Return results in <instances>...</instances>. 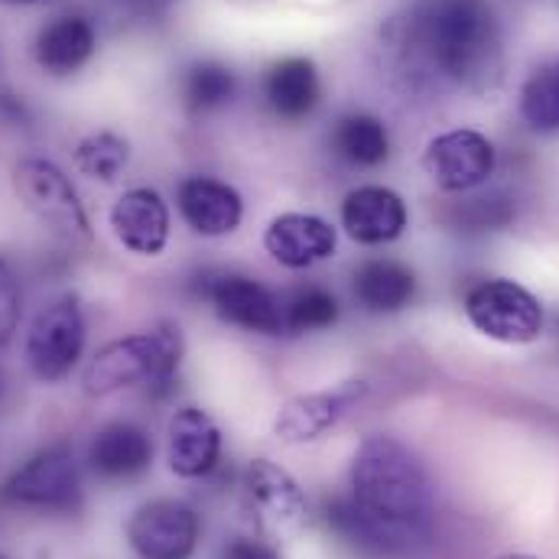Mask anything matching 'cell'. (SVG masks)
Listing matches in <instances>:
<instances>
[{
	"label": "cell",
	"instance_id": "7c38bea8",
	"mask_svg": "<svg viewBox=\"0 0 559 559\" xmlns=\"http://www.w3.org/2000/svg\"><path fill=\"white\" fill-rule=\"evenodd\" d=\"M342 225L358 245H391L407 228V205L388 186H358L342 202Z\"/></svg>",
	"mask_w": 559,
	"mask_h": 559
},
{
	"label": "cell",
	"instance_id": "5b68a950",
	"mask_svg": "<svg viewBox=\"0 0 559 559\" xmlns=\"http://www.w3.org/2000/svg\"><path fill=\"white\" fill-rule=\"evenodd\" d=\"M85 352V319L75 296L49 302L26 332V361L39 381H62Z\"/></svg>",
	"mask_w": 559,
	"mask_h": 559
},
{
	"label": "cell",
	"instance_id": "6da1fadb",
	"mask_svg": "<svg viewBox=\"0 0 559 559\" xmlns=\"http://www.w3.org/2000/svg\"><path fill=\"white\" fill-rule=\"evenodd\" d=\"M352 498L325 508V521L352 544L397 550L429 527L432 488L419 459L391 436L368 439L352 465Z\"/></svg>",
	"mask_w": 559,
	"mask_h": 559
},
{
	"label": "cell",
	"instance_id": "83f0119b",
	"mask_svg": "<svg viewBox=\"0 0 559 559\" xmlns=\"http://www.w3.org/2000/svg\"><path fill=\"white\" fill-rule=\"evenodd\" d=\"M459 222L472 225V228H501L511 222V209L501 199H472L462 205Z\"/></svg>",
	"mask_w": 559,
	"mask_h": 559
},
{
	"label": "cell",
	"instance_id": "9c48e42d",
	"mask_svg": "<svg viewBox=\"0 0 559 559\" xmlns=\"http://www.w3.org/2000/svg\"><path fill=\"white\" fill-rule=\"evenodd\" d=\"M140 559H189L199 544V514L182 501H150L128 521Z\"/></svg>",
	"mask_w": 559,
	"mask_h": 559
},
{
	"label": "cell",
	"instance_id": "5bb4252c",
	"mask_svg": "<svg viewBox=\"0 0 559 559\" xmlns=\"http://www.w3.org/2000/svg\"><path fill=\"white\" fill-rule=\"evenodd\" d=\"M179 212L195 235L222 238L241 225L245 202L235 186L212 176H192L179 186Z\"/></svg>",
	"mask_w": 559,
	"mask_h": 559
},
{
	"label": "cell",
	"instance_id": "8fae6325",
	"mask_svg": "<svg viewBox=\"0 0 559 559\" xmlns=\"http://www.w3.org/2000/svg\"><path fill=\"white\" fill-rule=\"evenodd\" d=\"M209 299L215 316L228 325L258 335H280L283 332V309L267 286L241 274H222L209 286Z\"/></svg>",
	"mask_w": 559,
	"mask_h": 559
},
{
	"label": "cell",
	"instance_id": "44dd1931",
	"mask_svg": "<svg viewBox=\"0 0 559 559\" xmlns=\"http://www.w3.org/2000/svg\"><path fill=\"white\" fill-rule=\"evenodd\" d=\"M352 289L368 312H401L417 296V277L397 261H368L355 271Z\"/></svg>",
	"mask_w": 559,
	"mask_h": 559
},
{
	"label": "cell",
	"instance_id": "52a82bcc",
	"mask_svg": "<svg viewBox=\"0 0 559 559\" xmlns=\"http://www.w3.org/2000/svg\"><path fill=\"white\" fill-rule=\"evenodd\" d=\"M3 498L43 511H72L82 498L75 455L66 445L39 452L3 485Z\"/></svg>",
	"mask_w": 559,
	"mask_h": 559
},
{
	"label": "cell",
	"instance_id": "f546056e",
	"mask_svg": "<svg viewBox=\"0 0 559 559\" xmlns=\"http://www.w3.org/2000/svg\"><path fill=\"white\" fill-rule=\"evenodd\" d=\"M7 3H36V0H7Z\"/></svg>",
	"mask_w": 559,
	"mask_h": 559
},
{
	"label": "cell",
	"instance_id": "cb8c5ba5",
	"mask_svg": "<svg viewBox=\"0 0 559 559\" xmlns=\"http://www.w3.org/2000/svg\"><path fill=\"white\" fill-rule=\"evenodd\" d=\"M521 115L534 131H559V59L527 79L521 92Z\"/></svg>",
	"mask_w": 559,
	"mask_h": 559
},
{
	"label": "cell",
	"instance_id": "7a4b0ae2",
	"mask_svg": "<svg viewBox=\"0 0 559 559\" xmlns=\"http://www.w3.org/2000/svg\"><path fill=\"white\" fill-rule=\"evenodd\" d=\"M411 33L426 62L445 79L468 88H485L498 79L501 36L485 0H426L414 13Z\"/></svg>",
	"mask_w": 559,
	"mask_h": 559
},
{
	"label": "cell",
	"instance_id": "d6986e66",
	"mask_svg": "<svg viewBox=\"0 0 559 559\" xmlns=\"http://www.w3.org/2000/svg\"><path fill=\"white\" fill-rule=\"evenodd\" d=\"M264 95L277 118L302 121L319 105V72L309 59H283L267 72Z\"/></svg>",
	"mask_w": 559,
	"mask_h": 559
},
{
	"label": "cell",
	"instance_id": "ffe728a7",
	"mask_svg": "<svg viewBox=\"0 0 559 559\" xmlns=\"http://www.w3.org/2000/svg\"><path fill=\"white\" fill-rule=\"evenodd\" d=\"M95 52V29L82 16L52 20L36 39V62L52 75L79 72Z\"/></svg>",
	"mask_w": 559,
	"mask_h": 559
},
{
	"label": "cell",
	"instance_id": "484cf974",
	"mask_svg": "<svg viewBox=\"0 0 559 559\" xmlns=\"http://www.w3.org/2000/svg\"><path fill=\"white\" fill-rule=\"evenodd\" d=\"M235 95V72L218 62H202L186 75V102L192 111H215Z\"/></svg>",
	"mask_w": 559,
	"mask_h": 559
},
{
	"label": "cell",
	"instance_id": "4316f807",
	"mask_svg": "<svg viewBox=\"0 0 559 559\" xmlns=\"http://www.w3.org/2000/svg\"><path fill=\"white\" fill-rule=\"evenodd\" d=\"M16 322H20V283L7 267V261L0 258V345L10 342Z\"/></svg>",
	"mask_w": 559,
	"mask_h": 559
},
{
	"label": "cell",
	"instance_id": "1f68e13d",
	"mask_svg": "<svg viewBox=\"0 0 559 559\" xmlns=\"http://www.w3.org/2000/svg\"><path fill=\"white\" fill-rule=\"evenodd\" d=\"M0 559H3V557H0Z\"/></svg>",
	"mask_w": 559,
	"mask_h": 559
},
{
	"label": "cell",
	"instance_id": "8992f818",
	"mask_svg": "<svg viewBox=\"0 0 559 559\" xmlns=\"http://www.w3.org/2000/svg\"><path fill=\"white\" fill-rule=\"evenodd\" d=\"M13 189L20 202L56 231L72 238H88V215L72 189L69 176L49 159H23L13 169Z\"/></svg>",
	"mask_w": 559,
	"mask_h": 559
},
{
	"label": "cell",
	"instance_id": "30bf717a",
	"mask_svg": "<svg viewBox=\"0 0 559 559\" xmlns=\"http://www.w3.org/2000/svg\"><path fill=\"white\" fill-rule=\"evenodd\" d=\"M264 248L283 267L306 271V267L322 264V261H329L335 254L338 235L319 215L286 212V215L274 218L271 228L264 231Z\"/></svg>",
	"mask_w": 559,
	"mask_h": 559
},
{
	"label": "cell",
	"instance_id": "603a6c76",
	"mask_svg": "<svg viewBox=\"0 0 559 559\" xmlns=\"http://www.w3.org/2000/svg\"><path fill=\"white\" fill-rule=\"evenodd\" d=\"M131 163V143L115 131H95L75 146V169L88 179L115 182Z\"/></svg>",
	"mask_w": 559,
	"mask_h": 559
},
{
	"label": "cell",
	"instance_id": "277c9868",
	"mask_svg": "<svg viewBox=\"0 0 559 559\" xmlns=\"http://www.w3.org/2000/svg\"><path fill=\"white\" fill-rule=\"evenodd\" d=\"M468 322L504 345H527L544 332V309L531 289L514 280H485L465 296Z\"/></svg>",
	"mask_w": 559,
	"mask_h": 559
},
{
	"label": "cell",
	"instance_id": "9a60e30c",
	"mask_svg": "<svg viewBox=\"0 0 559 559\" xmlns=\"http://www.w3.org/2000/svg\"><path fill=\"white\" fill-rule=\"evenodd\" d=\"M222 429L199 407H182L169 419L166 459L179 478H202L218 465Z\"/></svg>",
	"mask_w": 559,
	"mask_h": 559
},
{
	"label": "cell",
	"instance_id": "4fadbf2b",
	"mask_svg": "<svg viewBox=\"0 0 559 559\" xmlns=\"http://www.w3.org/2000/svg\"><path fill=\"white\" fill-rule=\"evenodd\" d=\"M111 228L115 238L140 258L163 254L169 241V209L156 189H131L124 192L111 209Z\"/></svg>",
	"mask_w": 559,
	"mask_h": 559
},
{
	"label": "cell",
	"instance_id": "4dcf8cb0",
	"mask_svg": "<svg viewBox=\"0 0 559 559\" xmlns=\"http://www.w3.org/2000/svg\"><path fill=\"white\" fill-rule=\"evenodd\" d=\"M504 559H534V557H504Z\"/></svg>",
	"mask_w": 559,
	"mask_h": 559
},
{
	"label": "cell",
	"instance_id": "f1b7e54d",
	"mask_svg": "<svg viewBox=\"0 0 559 559\" xmlns=\"http://www.w3.org/2000/svg\"><path fill=\"white\" fill-rule=\"evenodd\" d=\"M225 559H280L274 547L261 544V540H248V537H238L228 550Z\"/></svg>",
	"mask_w": 559,
	"mask_h": 559
},
{
	"label": "cell",
	"instance_id": "e0dca14e",
	"mask_svg": "<svg viewBox=\"0 0 559 559\" xmlns=\"http://www.w3.org/2000/svg\"><path fill=\"white\" fill-rule=\"evenodd\" d=\"M251 504L261 518V524L274 534L293 531L302 524L306 518V498L299 491V485L293 481V475H286L280 465L267 459H254L248 475H245Z\"/></svg>",
	"mask_w": 559,
	"mask_h": 559
},
{
	"label": "cell",
	"instance_id": "d4e9b609",
	"mask_svg": "<svg viewBox=\"0 0 559 559\" xmlns=\"http://www.w3.org/2000/svg\"><path fill=\"white\" fill-rule=\"evenodd\" d=\"M338 322V299L322 286H306L293 293V299L283 309V329L302 335V332H322Z\"/></svg>",
	"mask_w": 559,
	"mask_h": 559
},
{
	"label": "cell",
	"instance_id": "2e32d148",
	"mask_svg": "<svg viewBox=\"0 0 559 559\" xmlns=\"http://www.w3.org/2000/svg\"><path fill=\"white\" fill-rule=\"evenodd\" d=\"M361 397H365V384L361 381H348V384H342L335 391H319V394L293 397L280 411L274 432L283 442H289V445L319 439L325 429H332L338 419L345 417Z\"/></svg>",
	"mask_w": 559,
	"mask_h": 559
},
{
	"label": "cell",
	"instance_id": "3957f363",
	"mask_svg": "<svg viewBox=\"0 0 559 559\" xmlns=\"http://www.w3.org/2000/svg\"><path fill=\"white\" fill-rule=\"evenodd\" d=\"M179 361H182L179 325H156L150 332H138L105 345L85 371V391L92 397H108L138 384L166 388L176 378Z\"/></svg>",
	"mask_w": 559,
	"mask_h": 559
},
{
	"label": "cell",
	"instance_id": "7402d4cb",
	"mask_svg": "<svg viewBox=\"0 0 559 559\" xmlns=\"http://www.w3.org/2000/svg\"><path fill=\"white\" fill-rule=\"evenodd\" d=\"M332 146L342 159L361 169H374L391 156V138L384 121L374 115H348L335 124L332 131Z\"/></svg>",
	"mask_w": 559,
	"mask_h": 559
},
{
	"label": "cell",
	"instance_id": "ba28073f",
	"mask_svg": "<svg viewBox=\"0 0 559 559\" xmlns=\"http://www.w3.org/2000/svg\"><path fill=\"white\" fill-rule=\"evenodd\" d=\"M495 146L478 131H449L429 140L423 153L426 176L445 192H468L495 173Z\"/></svg>",
	"mask_w": 559,
	"mask_h": 559
},
{
	"label": "cell",
	"instance_id": "ac0fdd59",
	"mask_svg": "<svg viewBox=\"0 0 559 559\" xmlns=\"http://www.w3.org/2000/svg\"><path fill=\"white\" fill-rule=\"evenodd\" d=\"M92 468L105 478H134L153 462V439L138 423H108L92 442Z\"/></svg>",
	"mask_w": 559,
	"mask_h": 559
}]
</instances>
